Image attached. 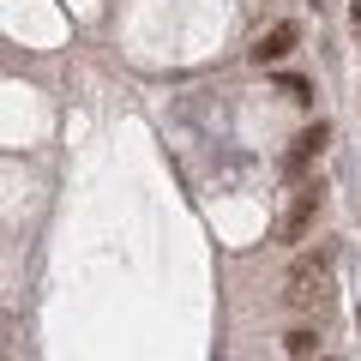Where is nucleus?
Returning <instances> with one entry per match:
<instances>
[{
	"label": "nucleus",
	"instance_id": "f257e3e1",
	"mask_svg": "<svg viewBox=\"0 0 361 361\" xmlns=\"http://www.w3.org/2000/svg\"><path fill=\"white\" fill-rule=\"evenodd\" d=\"M325 277H331V247H319V253H301L295 265H289L283 277V301L289 307H307V301L325 295Z\"/></svg>",
	"mask_w": 361,
	"mask_h": 361
},
{
	"label": "nucleus",
	"instance_id": "f03ea898",
	"mask_svg": "<svg viewBox=\"0 0 361 361\" xmlns=\"http://www.w3.org/2000/svg\"><path fill=\"white\" fill-rule=\"evenodd\" d=\"M319 205H325L319 187H301L295 205H289V211H283V223H277V235H283V241H301V235H307V223L319 217Z\"/></svg>",
	"mask_w": 361,
	"mask_h": 361
},
{
	"label": "nucleus",
	"instance_id": "7ed1b4c3",
	"mask_svg": "<svg viewBox=\"0 0 361 361\" xmlns=\"http://www.w3.org/2000/svg\"><path fill=\"white\" fill-rule=\"evenodd\" d=\"M295 37H301V30H295V25H289V18H283V25H271V30H265V37H259V42H253V61H259V66H277V61H283V54H289V49H295Z\"/></svg>",
	"mask_w": 361,
	"mask_h": 361
},
{
	"label": "nucleus",
	"instance_id": "20e7f679",
	"mask_svg": "<svg viewBox=\"0 0 361 361\" xmlns=\"http://www.w3.org/2000/svg\"><path fill=\"white\" fill-rule=\"evenodd\" d=\"M325 139H331V127H325V121H313V127H307V133L295 139V151H289V175H295L301 163H313V157L325 151Z\"/></svg>",
	"mask_w": 361,
	"mask_h": 361
},
{
	"label": "nucleus",
	"instance_id": "39448f33",
	"mask_svg": "<svg viewBox=\"0 0 361 361\" xmlns=\"http://www.w3.org/2000/svg\"><path fill=\"white\" fill-rule=\"evenodd\" d=\"M283 355H319V337H313V331H289L283 337Z\"/></svg>",
	"mask_w": 361,
	"mask_h": 361
},
{
	"label": "nucleus",
	"instance_id": "423d86ee",
	"mask_svg": "<svg viewBox=\"0 0 361 361\" xmlns=\"http://www.w3.org/2000/svg\"><path fill=\"white\" fill-rule=\"evenodd\" d=\"M283 90H289V97H307L313 85H307V78H301V73H283Z\"/></svg>",
	"mask_w": 361,
	"mask_h": 361
}]
</instances>
